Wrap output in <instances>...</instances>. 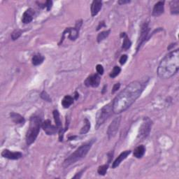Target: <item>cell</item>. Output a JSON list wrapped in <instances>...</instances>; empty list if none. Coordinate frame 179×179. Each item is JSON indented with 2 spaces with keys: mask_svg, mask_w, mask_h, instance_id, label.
Instances as JSON below:
<instances>
[{
  "mask_svg": "<svg viewBox=\"0 0 179 179\" xmlns=\"http://www.w3.org/2000/svg\"><path fill=\"white\" fill-rule=\"evenodd\" d=\"M10 116H11V118L12 119V120L14 122V123L16 124H20V125H23L25 123V118L22 117V116H20V114L12 112L10 113Z\"/></svg>",
  "mask_w": 179,
  "mask_h": 179,
  "instance_id": "cell-18",
  "label": "cell"
},
{
  "mask_svg": "<svg viewBox=\"0 0 179 179\" xmlns=\"http://www.w3.org/2000/svg\"><path fill=\"white\" fill-rule=\"evenodd\" d=\"M2 156L9 160H18L22 157L20 152H12L11 150L5 149L2 153Z\"/></svg>",
  "mask_w": 179,
  "mask_h": 179,
  "instance_id": "cell-13",
  "label": "cell"
},
{
  "mask_svg": "<svg viewBox=\"0 0 179 179\" xmlns=\"http://www.w3.org/2000/svg\"><path fill=\"white\" fill-rule=\"evenodd\" d=\"M74 103V98L70 95H66L62 101V105L64 108H69Z\"/></svg>",
  "mask_w": 179,
  "mask_h": 179,
  "instance_id": "cell-20",
  "label": "cell"
},
{
  "mask_svg": "<svg viewBox=\"0 0 179 179\" xmlns=\"http://www.w3.org/2000/svg\"><path fill=\"white\" fill-rule=\"evenodd\" d=\"M44 57L43 55H41V54H37V55H35L33 56L32 62L33 65L35 66H38L39 64H42L44 60Z\"/></svg>",
  "mask_w": 179,
  "mask_h": 179,
  "instance_id": "cell-22",
  "label": "cell"
},
{
  "mask_svg": "<svg viewBox=\"0 0 179 179\" xmlns=\"http://www.w3.org/2000/svg\"><path fill=\"white\" fill-rule=\"evenodd\" d=\"M100 76L99 74H96L91 75V76H88L86 80H85L84 84L86 85L87 87H97L99 86L100 83Z\"/></svg>",
  "mask_w": 179,
  "mask_h": 179,
  "instance_id": "cell-11",
  "label": "cell"
},
{
  "mask_svg": "<svg viewBox=\"0 0 179 179\" xmlns=\"http://www.w3.org/2000/svg\"><path fill=\"white\" fill-rule=\"evenodd\" d=\"M52 6H53V2H52V1H50V0H48V1H47V2H46V7L47 8V10H48V11L51 9Z\"/></svg>",
  "mask_w": 179,
  "mask_h": 179,
  "instance_id": "cell-33",
  "label": "cell"
},
{
  "mask_svg": "<svg viewBox=\"0 0 179 179\" xmlns=\"http://www.w3.org/2000/svg\"><path fill=\"white\" fill-rule=\"evenodd\" d=\"M90 129V121L87 120V118L85 119V124H84V126L83 127L81 130H80V134H85L86 133H87L88 132H89Z\"/></svg>",
  "mask_w": 179,
  "mask_h": 179,
  "instance_id": "cell-24",
  "label": "cell"
},
{
  "mask_svg": "<svg viewBox=\"0 0 179 179\" xmlns=\"http://www.w3.org/2000/svg\"><path fill=\"white\" fill-rule=\"evenodd\" d=\"M34 15H35V11L32 9H27L22 15V22L24 24H28L31 22L33 20Z\"/></svg>",
  "mask_w": 179,
  "mask_h": 179,
  "instance_id": "cell-16",
  "label": "cell"
},
{
  "mask_svg": "<svg viewBox=\"0 0 179 179\" xmlns=\"http://www.w3.org/2000/svg\"><path fill=\"white\" fill-rule=\"evenodd\" d=\"M170 10L172 14L177 15L179 13V1L178 0H174L172 1L170 3Z\"/></svg>",
  "mask_w": 179,
  "mask_h": 179,
  "instance_id": "cell-21",
  "label": "cell"
},
{
  "mask_svg": "<svg viewBox=\"0 0 179 179\" xmlns=\"http://www.w3.org/2000/svg\"><path fill=\"white\" fill-rule=\"evenodd\" d=\"M41 98L43 100L47 101V102H51V98L50 97V96H49V95L46 91H43L41 93Z\"/></svg>",
  "mask_w": 179,
  "mask_h": 179,
  "instance_id": "cell-29",
  "label": "cell"
},
{
  "mask_svg": "<svg viewBox=\"0 0 179 179\" xmlns=\"http://www.w3.org/2000/svg\"><path fill=\"white\" fill-rule=\"evenodd\" d=\"M84 172V170H82L81 172H80L79 173H78L76 176H74V178H80L81 177V175H82V173Z\"/></svg>",
  "mask_w": 179,
  "mask_h": 179,
  "instance_id": "cell-36",
  "label": "cell"
},
{
  "mask_svg": "<svg viewBox=\"0 0 179 179\" xmlns=\"http://www.w3.org/2000/svg\"><path fill=\"white\" fill-rule=\"evenodd\" d=\"M131 46H132L131 41L129 40V37L126 35L124 37V40H123V46H122V48L124 49V50H128V49L131 47Z\"/></svg>",
  "mask_w": 179,
  "mask_h": 179,
  "instance_id": "cell-25",
  "label": "cell"
},
{
  "mask_svg": "<svg viewBox=\"0 0 179 179\" xmlns=\"http://www.w3.org/2000/svg\"><path fill=\"white\" fill-rule=\"evenodd\" d=\"M102 7V2L100 0H95L91 5V14L92 16H95L100 11Z\"/></svg>",
  "mask_w": 179,
  "mask_h": 179,
  "instance_id": "cell-17",
  "label": "cell"
},
{
  "mask_svg": "<svg viewBox=\"0 0 179 179\" xmlns=\"http://www.w3.org/2000/svg\"><path fill=\"white\" fill-rule=\"evenodd\" d=\"M113 113V105L112 103H109L108 104L105 105L104 106L101 108L98 111L96 116V128H99L100 127L105 123V121L112 115Z\"/></svg>",
  "mask_w": 179,
  "mask_h": 179,
  "instance_id": "cell-5",
  "label": "cell"
},
{
  "mask_svg": "<svg viewBox=\"0 0 179 179\" xmlns=\"http://www.w3.org/2000/svg\"><path fill=\"white\" fill-rule=\"evenodd\" d=\"M130 153H131V150H125V151L121 153L120 155H119V156L116 158V160L113 162L112 165V168L115 169L116 167H118V166L120 165V163L123 162L124 160H125Z\"/></svg>",
  "mask_w": 179,
  "mask_h": 179,
  "instance_id": "cell-15",
  "label": "cell"
},
{
  "mask_svg": "<svg viewBox=\"0 0 179 179\" xmlns=\"http://www.w3.org/2000/svg\"><path fill=\"white\" fill-rule=\"evenodd\" d=\"M152 126V121L150 120L148 118L144 119V121L143 122L141 128L139 129V136L141 139H145L150 134V129H151Z\"/></svg>",
  "mask_w": 179,
  "mask_h": 179,
  "instance_id": "cell-6",
  "label": "cell"
},
{
  "mask_svg": "<svg viewBox=\"0 0 179 179\" xmlns=\"http://www.w3.org/2000/svg\"><path fill=\"white\" fill-rule=\"evenodd\" d=\"M128 57L127 55H122L120 57V64H122V65H123V64H125L127 60H128Z\"/></svg>",
  "mask_w": 179,
  "mask_h": 179,
  "instance_id": "cell-30",
  "label": "cell"
},
{
  "mask_svg": "<svg viewBox=\"0 0 179 179\" xmlns=\"http://www.w3.org/2000/svg\"><path fill=\"white\" fill-rule=\"evenodd\" d=\"M149 30L150 29L148 27V23L146 22H144L141 26V32H140V37L138 40V43H137V51H138L139 48L141 47L142 43L146 41L147 37L148 36Z\"/></svg>",
  "mask_w": 179,
  "mask_h": 179,
  "instance_id": "cell-8",
  "label": "cell"
},
{
  "mask_svg": "<svg viewBox=\"0 0 179 179\" xmlns=\"http://www.w3.org/2000/svg\"><path fill=\"white\" fill-rule=\"evenodd\" d=\"M82 25V20H80V21L77 22L76 26L75 27H68L64 31V33H67L68 34V37L71 40H76V39L79 37V30L80 28L81 27Z\"/></svg>",
  "mask_w": 179,
  "mask_h": 179,
  "instance_id": "cell-9",
  "label": "cell"
},
{
  "mask_svg": "<svg viewBox=\"0 0 179 179\" xmlns=\"http://www.w3.org/2000/svg\"><path fill=\"white\" fill-rule=\"evenodd\" d=\"M22 30H15L14 32L11 33V39L13 41L17 40L18 39H19V37L22 35Z\"/></svg>",
  "mask_w": 179,
  "mask_h": 179,
  "instance_id": "cell-28",
  "label": "cell"
},
{
  "mask_svg": "<svg viewBox=\"0 0 179 179\" xmlns=\"http://www.w3.org/2000/svg\"><path fill=\"white\" fill-rule=\"evenodd\" d=\"M120 120H121V117L116 118L112 121V123L110 124V125L108 128V131H107V134H108V139H109L113 138V136H115L116 134H117L119 127H120Z\"/></svg>",
  "mask_w": 179,
  "mask_h": 179,
  "instance_id": "cell-7",
  "label": "cell"
},
{
  "mask_svg": "<svg viewBox=\"0 0 179 179\" xmlns=\"http://www.w3.org/2000/svg\"><path fill=\"white\" fill-rule=\"evenodd\" d=\"M106 87H107V86H106V85H104V87L103 90H102V93H103V94H104V93L105 92V91L106 90Z\"/></svg>",
  "mask_w": 179,
  "mask_h": 179,
  "instance_id": "cell-39",
  "label": "cell"
},
{
  "mask_svg": "<svg viewBox=\"0 0 179 179\" xmlns=\"http://www.w3.org/2000/svg\"><path fill=\"white\" fill-rule=\"evenodd\" d=\"M146 153V148L143 145L136 147L134 150V156L136 158H141Z\"/></svg>",
  "mask_w": 179,
  "mask_h": 179,
  "instance_id": "cell-19",
  "label": "cell"
},
{
  "mask_svg": "<svg viewBox=\"0 0 179 179\" xmlns=\"http://www.w3.org/2000/svg\"><path fill=\"white\" fill-rule=\"evenodd\" d=\"M75 138H76V136H70L69 137V139L70 140V141H71V140H74Z\"/></svg>",
  "mask_w": 179,
  "mask_h": 179,
  "instance_id": "cell-38",
  "label": "cell"
},
{
  "mask_svg": "<svg viewBox=\"0 0 179 179\" xmlns=\"http://www.w3.org/2000/svg\"><path fill=\"white\" fill-rule=\"evenodd\" d=\"M120 87V83H116L115 85H113V90H112V94H114L116 91H118L119 90V88Z\"/></svg>",
  "mask_w": 179,
  "mask_h": 179,
  "instance_id": "cell-32",
  "label": "cell"
},
{
  "mask_svg": "<svg viewBox=\"0 0 179 179\" xmlns=\"http://www.w3.org/2000/svg\"><path fill=\"white\" fill-rule=\"evenodd\" d=\"M129 3H130V1H129V0H120V1H118V4L120 5L129 4Z\"/></svg>",
  "mask_w": 179,
  "mask_h": 179,
  "instance_id": "cell-35",
  "label": "cell"
},
{
  "mask_svg": "<svg viewBox=\"0 0 179 179\" xmlns=\"http://www.w3.org/2000/svg\"><path fill=\"white\" fill-rule=\"evenodd\" d=\"M108 169V164L100 166V167H99V168H98L97 172L101 176H104L106 173V172H107Z\"/></svg>",
  "mask_w": 179,
  "mask_h": 179,
  "instance_id": "cell-27",
  "label": "cell"
},
{
  "mask_svg": "<svg viewBox=\"0 0 179 179\" xmlns=\"http://www.w3.org/2000/svg\"><path fill=\"white\" fill-rule=\"evenodd\" d=\"M120 71H121L120 67H118V66H115L113 69V71L111 72L110 77L112 78V79H113V78H116V76H118V75L120 74Z\"/></svg>",
  "mask_w": 179,
  "mask_h": 179,
  "instance_id": "cell-26",
  "label": "cell"
},
{
  "mask_svg": "<svg viewBox=\"0 0 179 179\" xmlns=\"http://www.w3.org/2000/svg\"><path fill=\"white\" fill-rule=\"evenodd\" d=\"M103 27H106V25H105V22L104 21H102V22H100V24L99 25L97 26V30H100L101 28H102Z\"/></svg>",
  "mask_w": 179,
  "mask_h": 179,
  "instance_id": "cell-34",
  "label": "cell"
},
{
  "mask_svg": "<svg viewBox=\"0 0 179 179\" xmlns=\"http://www.w3.org/2000/svg\"><path fill=\"white\" fill-rule=\"evenodd\" d=\"M53 114L54 119H55V125L57 127V128L58 129L59 139V141H62V140H63V134H64V130H63V129H62V122H61V120H60V118H59V113L58 110H54Z\"/></svg>",
  "mask_w": 179,
  "mask_h": 179,
  "instance_id": "cell-12",
  "label": "cell"
},
{
  "mask_svg": "<svg viewBox=\"0 0 179 179\" xmlns=\"http://www.w3.org/2000/svg\"><path fill=\"white\" fill-rule=\"evenodd\" d=\"M41 128L48 135H54L58 132V129L57 128L56 126H54L51 124L50 120H46L43 122Z\"/></svg>",
  "mask_w": 179,
  "mask_h": 179,
  "instance_id": "cell-10",
  "label": "cell"
},
{
  "mask_svg": "<svg viewBox=\"0 0 179 179\" xmlns=\"http://www.w3.org/2000/svg\"><path fill=\"white\" fill-rule=\"evenodd\" d=\"M111 32V30H106L104 31V32H100L97 36V40L98 43H100L101 41H102L103 40H104L106 37H108V36L109 35V34Z\"/></svg>",
  "mask_w": 179,
  "mask_h": 179,
  "instance_id": "cell-23",
  "label": "cell"
},
{
  "mask_svg": "<svg viewBox=\"0 0 179 179\" xmlns=\"http://www.w3.org/2000/svg\"><path fill=\"white\" fill-rule=\"evenodd\" d=\"M144 88V86L139 81H133L127 85L113 101V113L118 114L128 109L140 97Z\"/></svg>",
  "mask_w": 179,
  "mask_h": 179,
  "instance_id": "cell-1",
  "label": "cell"
},
{
  "mask_svg": "<svg viewBox=\"0 0 179 179\" xmlns=\"http://www.w3.org/2000/svg\"><path fill=\"white\" fill-rule=\"evenodd\" d=\"M96 69H97L98 74L102 75L104 74V68L102 65H101V64H97V67H96Z\"/></svg>",
  "mask_w": 179,
  "mask_h": 179,
  "instance_id": "cell-31",
  "label": "cell"
},
{
  "mask_svg": "<svg viewBox=\"0 0 179 179\" xmlns=\"http://www.w3.org/2000/svg\"><path fill=\"white\" fill-rule=\"evenodd\" d=\"M41 125H42V121L40 117L37 116L31 117L29 128L26 134V144L27 146H30L37 139Z\"/></svg>",
  "mask_w": 179,
  "mask_h": 179,
  "instance_id": "cell-3",
  "label": "cell"
},
{
  "mask_svg": "<svg viewBox=\"0 0 179 179\" xmlns=\"http://www.w3.org/2000/svg\"><path fill=\"white\" fill-rule=\"evenodd\" d=\"M179 69V50L168 53L160 62L157 75L160 79H168L177 73Z\"/></svg>",
  "mask_w": 179,
  "mask_h": 179,
  "instance_id": "cell-2",
  "label": "cell"
},
{
  "mask_svg": "<svg viewBox=\"0 0 179 179\" xmlns=\"http://www.w3.org/2000/svg\"><path fill=\"white\" fill-rule=\"evenodd\" d=\"M165 2H158L155 4L153 9V15L155 17H158L162 15L165 11Z\"/></svg>",
  "mask_w": 179,
  "mask_h": 179,
  "instance_id": "cell-14",
  "label": "cell"
},
{
  "mask_svg": "<svg viewBox=\"0 0 179 179\" xmlns=\"http://www.w3.org/2000/svg\"><path fill=\"white\" fill-rule=\"evenodd\" d=\"M75 95H75V99L77 100L78 98H79V93H78L77 92H75Z\"/></svg>",
  "mask_w": 179,
  "mask_h": 179,
  "instance_id": "cell-37",
  "label": "cell"
},
{
  "mask_svg": "<svg viewBox=\"0 0 179 179\" xmlns=\"http://www.w3.org/2000/svg\"><path fill=\"white\" fill-rule=\"evenodd\" d=\"M92 141L87 143V144H85L83 145H82L81 146H80L79 148H77L75 152H74L71 155H70L67 158V159L64 160V167H69V166L74 164L75 162H78L80 160L83 159V158L86 156V155L87 154L88 151H89L90 149L91 148Z\"/></svg>",
  "mask_w": 179,
  "mask_h": 179,
  "instance_id": "cell-4",
  "label": "cell"
}]
</instances>
